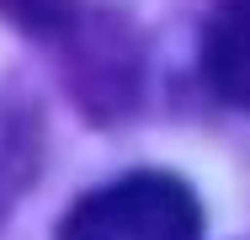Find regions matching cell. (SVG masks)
I'll return each mask as SVG.
<instances>
[{
    "instance_id": "1",
    "label": "cell",
    "mask_w": 250,
    "mask_h": 240,
    "mask_svg": "<svg viewBox=\"0 0 250 240\" xmlns=\"http://www.w3.org/2000/svg\"><path fill=\"white\" fill-rule=\"evenodd\" d=\"M202 203L170 171H128L64 208L53 240H197Z\"/></svg>"
},
{
    "instance_id": "2",
    "label": "cell",
    "mask_w": 250,
    "mask_h": 240,
    "mask_svg": "<svg viewBox=\"0 0 250 240\" xmlns=\"http://www.w3.org/2000/svg\"><path fill=\"white\" fill-rule=\"evenodd\" d=\"M69 38H75V53H69V86L75 96L96 112V118H117V112H128V101H133V86H139V75H133V64H139V53L133 43H123V22H112V16H96V22H69L64 27Z\"/></svg>"
},
{
    "instance_id": "3",
    "label": "cell",
    "mask_w": 250,
    "mask_h": 240,
    "mask_svg": "<svg viewBox=\"0 0 250 240\" xmlns=\"http://www.w3.org/2000/svg\"><path fill=\"white\" fill-rule=\"evenodd\" d=\"M202 80L224 107L250 112V0H213L208 5Z\"/></svg>"
},
{
    "instance_id": "4",
    "label": "cell",
    "mask_w": 250,
    "mask_h": 240,
    "mask_svg": "<svg viewBox=\"0 0 250 240\" xmlns=\"http://www.w3.org/2000/svg\"><path fill=\"white\" fill-rule=\"evenodd\" d=\"M0 16H11L27 32L53 38V32H64L75 22V0H0Z\"/></svg>"
}]
</instances>
